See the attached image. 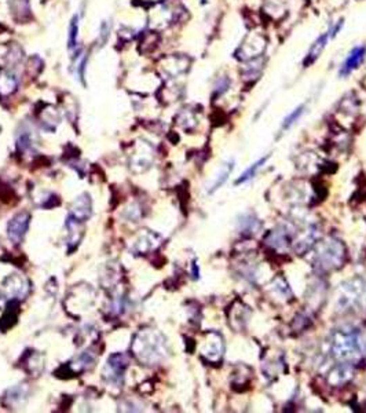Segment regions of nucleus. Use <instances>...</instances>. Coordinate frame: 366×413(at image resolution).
I'll return each mask as SVG.
<instances>
[{"mask_svg":"<svg viewBox=\"0 0 366 413\" xmlns=\"http://www.w3.org/2000/svg\"><path fill=\"white\" fill-rule=\"evenodd\" d=\"M131 348L139 362L145 365H154L165 358V337L156 329H143L134 337Z\"/></svg>","mask_w":366,"mask_h":413,"instance_id":"obj_1","label":"nucleus"},{"mask_svg":"<svg viewBox=\"0 0 366 413\" xmlns=\"http://www.w3.org/2000/svg\"><path fill=\"white\" fill-rule=\"evenodd\" d=\"M332 354L340 362L350 364L361 357V342L355 329H338L332 335Z\"/></svg>","mask_w":366,"mask_h":413,"instance_id":"obj_2","label":"nucleus"},{"mask_svg":"<svg viewBox=\"0 0 366 413\" xmlns=\"http://www.w3.org/2000/svg\"><path fill=\"white\" fill-rule=\"evenodd\" d=\"M339 304L343 310H358L366 304V281L357 277L340 287Z\"/></svg>","mask_w":366,"mask_h":413,"instance_id":"obj_3","label":"nucleus"},{"mask_svg":"<svg viewBox=\"0 0 366 413\" xmlns=\"http://www.w3.org/2000/svg\"><path fill=\"white\" fill-rule=\"evenodd\" d=\"M346 249L343 244L336 240H328L321 244L319 251L317 252L315 263L322 270H335L342 266L344 261V253Z\"/></svg>","mask_w":366,"mask_h":413,"instance_id":"obj_4","label":"nucleus"},{"mask_svg":"<svg viewBox=\"0 0 366 413\" xmlns=\"http://www.w3.org/2000/svg\"><path fill=\"white\" fill-rule=\"evenodd\" d=\"M29 222H30V215L28 212H19L14 218H11L7 225V234L14 244H19L24 240L25 234L28 232Z\"/></svg>","mask_w":366,"mask_h":413,"instance_id":"obj_5","label":"nucleus"},{"mask_svg":"<svg viewBox=\"0 0 366 413\" xmlns=\"http://www.w3.org/2000/svg\"><path fill=\"white\" fill-rule=\"evenodd\" d=\"M205 346L201 354L208 360L209 362H219L222 360L224 352L223 337L216 332H209L208 339L205 340Z\"/></svg>","mask_w":366,"mask_h":413,"instance_id":"obj_6","label":"nucleus"},{"mask_svg":"<svg viewBox=\"0 0 366 413\" xmlns=\"http://www.w3.org/2000/svg\"><path fill=\"white\" fill-rule=\"evenodd\" d=\"M127 368V360L123 354H113L108 360L106 368H105L104 376L110 383H119L123 377L124 370Z\"/></svg>","mask_w":366,"mask_h":413,"instance_id":"obj_7","label":"nucleus"},{"mask_svg":"<svg viewBox=\"0 0 366 413\" xmlns=\"http://www.w3.org/2000/svg\"><path fill=\"white\" fill-rule=\"evenodd\" d=\"M366 54V48L363 46H358V47L352 48V51L348 54V57L346 58V61L343 62L342 69H340V75L347 76L348 73H351L354 69H357L363 61Z\"/></svg>","mask_w":366,"mask_h":413,"instance_id":"obj_8","label":"nucleus"},{"mask_svg":"<svg viewBox=\"0 0 366 413\" xmlns=\"http://www.w3.org/2000/svg\"><path fill=\"white\" fill-rule=\"evenodd\" d=\"M91 215V200L88 195L80 196L79 199L75 201V204L72 207L71 218L79 222H84L90 218Z\"/></svg>","mask_w":366,"mask_h":413,"instance_id":"obj_9","label":"nucleus"},{"mask_svg":"<svg viewBox=\"0 0 366 413\" xmlns=\"http://www.w3.org/2000/svg\"><path fill=\"white\" fill-rule=\"evenodd\" d=\"M3 287H5V290L7 291V295H9V296H18V298H21V296H24V295L26 294V291H28V285H26V282L24 281V278L19 277V275H11V277H9V278L6 280Z\"/></svg>","mask_w":366,"mask_h":413,"instance_id":"obj_10","label":"nucleus"},{"mask_svg":"<svg viewBox=\"0 0 366 413\" xmlns=\"http://www.w3.org/2000/svg\"><path fill=\"white\" fill-rule=\"evenodd\" d=\"M351 368L348 366V364L342 362V365L336 366L335 369L330 372V375L328 376V382L330 386H342L344 383H347L348 380L351 379Z\"/></svg>","mask_w":366,"mask_h":413,"instance_id":"obj_11","label":"nucleus"},{"mask_svg":"<svg viewBox=\"0 0 366 413\" xmlns=\"http://www.w3.org/2000/svg\"><path fill=\"white\" fill-rule=\"evenodd\" d=\"M328 38L329 32H326V34H323L322 36H319V38L314 42V44L311 46V48H310L309 54H307V58H306V65L310 63V62H314L319 57V54L322 52L323 47H325V44H326Z\"/></svg>","mask_w":366,"mask_h":413,"instance_id":"obj_12","label":"nucleus"},{"mask_svg":"<svg viewBox=\"0 0 366 413\" xmlns=\"http://www.w3.org/2000/svg\"><path fill=\"white\" fill-rule=\"evenodd\" d=\"M267 158H269V156H264V157H261L260 160H257L256 163H253L252 166L249 167L247 171H244L243 174H241V176H240L237 181H236V185H241V183H244V182H247V181H249V179H252L253 176L256 175V172L259 171V170H260L261 166H263V164L266 163Z\"/></svg>","mask_w":366,"mask_h":413,"instance_id":"obj_13","label":"nucleus"},{"mask_svg":"<svg viewBox=\"0 0 366 413\" xmlns=\"http://www.w3.org/2000/svg\"><path fill=\"white\" fill-rule=\"evenodd\" d=\"M231 170H233V166H231V164H226V166H223L222 171H220V174H219V178H216V181L214 182V185L211 186L209 193H212V192H215V190H218L220 186L223 185L224 182L227 181V178H228V175H230Z\"/></svg>","mask_w":366,"mask_h":413,"instance_id":"obj_14","label":"nucleus"},{"mask_svg":"<svg viewBox=\"0 0 366 413\" xmlns=\"http://www.w3.org/2000/svg\"><path fill=\"white\" fill-rule=\"evenodd\" d=\"M303 112H305V105H302L299 108H296V109L284 120V123H282V130H288L290 125H293V124L296 123V120L299 119L300 116L303 114Z\"/></svg>","mask_w":366,"mask_h":413,"instance_id":"obj_15","label":"nucleus"},{"mask_svg":"<svg viewBox=\"0 0 366 413\" xmlns=\"http://www.w3.org/2000/svg\"><path fill=\"white\" fill-rule=\"evenodd\" d=\"M76 39H77V19L76 21L73 19V22H72V26H71V36H69V46H71V47L75 46V43H76Z\"/></svg>","mask_w":366,"mask_h":413,"instance_id":"obj_16","label":"nucleus"}]
</instances>
